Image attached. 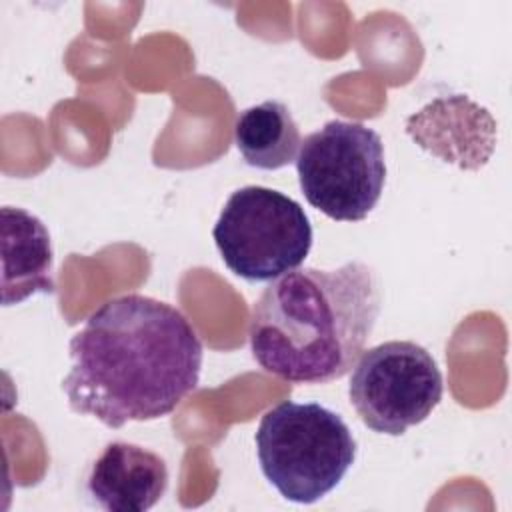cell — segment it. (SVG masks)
Instances as JSON below:
<instances>
[{
  "label": "cell",
  "mask_w": 512,
  "mask_h": 512,
  "mask_svg": "<svg viewBox=\"0 0 512 512\" xmlns=\"http://www.w3.org/2000/svg\"><path fill=\"white\" fill-rule=\"evenodd\" d=\"M72 368L62 380L76 414L108 428L156 420L196 390L202 342L174 306L122 294L106 300L70 338Z\"/></svg>",
  "instance_id": "obj_1"
},
{
  "label": "cell",
  "mask_w": 512,
  "mask_h": 512,
  "mask_svg": "<svg viewBox=\"0 0 512 512\" xmlns=\"http://www.w3.org/2000/svg\"><path fill=\"white\" fill-rule=\"evenodd\" d=\"M380 304L378 276L364 262L294 268L270 282L252 306V356L288 382L338 380L362 354Z\"/></svg>",
  "instance_id": "obj_2"
},
{
  "label": "cell",
  "mask_w": 512,
  "mask_h": 512,
  "mask_svg": "<svg viewBox=\"0 0 512 512\" xmlns=\"http://www.w3.org/2000/svg\"><path fill=\"white\" fill-rule=\"evenodd\" d=\"M254 440L262 474L296 504L332 492L356 458L348 424L318 402H280L264 412Z\"/></svg>",
  "instance_id": "obj_3"
},
{
  "label": "cell",
  "mask_w": 512,
  "mask_h": 512,
  "mask_svg": "<svg viewBox=\"0 0 512 512\" xmlns=\"http://www.w3.org/2000/svg\"><path fill=\"white\" fill-rule=\"evenodd\" d=\"M212 238L230 272L248 282H266L306 260L312 226L294 198L264 186H244L226 200Z\"/></svg>",
  "instance_id": "obj_4"
},
{
  "label": "cell",
  "mask_w": 512,
  "mask_h": 512,
  "mask_svg": "<svg viewBox=\"0 0 512 512\" xmlns=\"http://www.w3.org/2000/svg\"><path fill=\"white\" fill-rule=\"evenodd\" d=\"M296 172L310 206L338 222H360L386 182L382 138L360 122L330 120L300 142Z\"/></svg>",
  "instance_id": "obj_5"
},
{
  "label": "cell",
  "mask_w": 512,
  "mask_h": 512,
  "mask_svg": "<svg viewBox=\"0 0 512 512\" xmlns=\"http://www.w3.org/2000/svg\"><path fill=\"white\" fill-rule=\"evenodd\" d=\"M442 372L432 354L412 340H390L368 350L352 368L348 396L370 430L402 436L440 404Z\"/></svg>",
  "instance_id": "obj_6"
},
{
  "label": "cell",
  "mask_w": 512,
  "mask_h": 512,
  "mask_svg": "<svg viewBox=\"0 0 512 512\" xmlns=\"http://www.w3.org/2000/svg\"><path fill=\"white\" fill-rule=\"evenodd\" d=\"M166 488V460L132 442L106 444L86 476L88 494L110 512L150 510Z\"/></svg>",
  "instance_id": "obj_7"
},
{
  "label": "cell",
  "mask_w": 512,
  "mask_h": 512,
  "mask_svg": "<svg viewBox=\"0 0 512 512\" xmlns=\"http://www.w3.org/2000/svg\"><path fill=\"white\" fill-rule=\"evenodd\" d=\"M54 252L46 226L34 214L2 208V302L18 304L36 292H54Z\"/></svg>",
  "instance_id": "obj_8"
},
{
  "label": "cell",
  "mask_w": 512,
  "mask_h": 512,
  "mask_svg": "<svg viewBox=\"0 0 512 512\" xmlns=\"http://www.w3.org/2000/svg\"><path fill=\"white\" fill-rule=\"evenodd\" d=\"M234 142L248 166L278 170L296 162L302 140L288 106L278 100H266L238 114Z\"/></svg>",
  "instance_id": "obj_9"
}]
</instances>
